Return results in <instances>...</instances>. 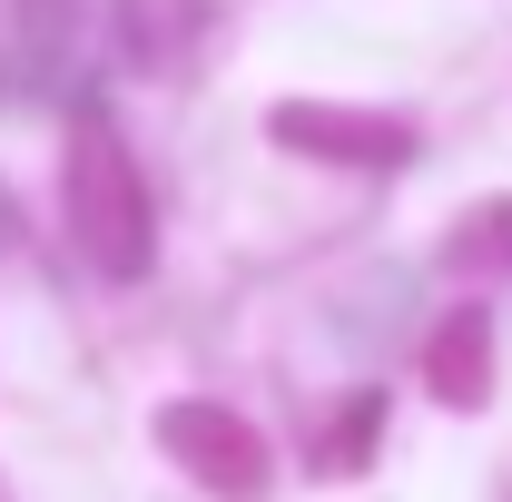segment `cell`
<instances>
[{
  "instance_id": "7a4b0ae2",
  "label": "cell",
  "mask_w": 512,
  "mask_h": 502,
  "mask_svg": "<svg viewBox=\"0 0 512 502\" xmlns=\"http://www.w3.org/2000/svg\"><path fill=\"white\" fill-rule=\"evenodd\" d=\"M158 443H168V463L197 473L207 493H227V502L266 493V443H256V424L227 414V404H207V394L168 404V414H158Z\"/></svg>"
},
{
  "instance_id": "3957f363",
  "label": "cell",
  "mask_w": 512,
  "mask_h": 502,
  "mask_svg": "<svg viewBox=\"0 0 512 502\" xmlns=\"http://www.w3.org/2000/svg\"><path fill=\"white\" fill-rule=\"evenodd\" d=\"M79 79H89V10L79 0H20L0 89L10 99H79Z\"/></svg>"
},
{
  "instance_id": "9c48e42d",
  "label": "cell",
  "mask_w": 512,
  "mask_h": 502,
  "mask_svg": "<svg viewBox=\"0 0 512 502\" xmlns=\"http://www.w3.org/2000/svg\"><path fill=\"white\" fill-rule=\"evenodd\" d=\"M0 502H10V493H0Z\"/></svg>"
},
{
  "instance_id": "8992f818",
  "label": "cell",
  "mask_w": 512,
  "mask_h": 502,
  "mask_svg": "<svg viewBox=\"0 0 512 502\" xmlns=\"http://www.w3.org/2000/svg\"><path fill=\"white\" fill-rule=\"evenodd\" d=\"M188 30H197V0H128V60L168 69L188 50Z\"/></svg>"
},
{
  "instance_id": "277c9868",
  "label": "cell",
  "mask_w": 512,
  "mask_h": 502,
  "mask_svg": "<svg viewBox=\"0 0 512 502\" xmlns=\"http://www.w3.org/2000/svg\"><path fill=\"white\" fill-rule=\"evenodd\" d=\"M276 138L296 158H345V168H404L414 158V119L394 109H325V99H286Z\"/></svg>"
},
{
  "instance_id": "ba28073f",
  "label": "cell",
  "mask_w": 512,
  "mask_h": 502,
  "mask_svg": "<svg viewBox=\"0 0 512 502\" xmlns=\"http://www.w3.org/2000/svg\"><path fill=\"white\" fill-rule=\"evenodd\" d=\"M463 247H493V256H503V266H512V207H503V217H483V227H473Z\"/></svg>"
},
{
  "instance_id": "6da1fadb",
  "label": "cell",
  "mask_w": 512,
  "mask_h": 502,
  "mask_svg": "<svg viewBox=\"0 0 512 502\" xmlns=\"http://www.w3.org/2000/svg\"><path fill=\"white\" fill-rule=\"evenodd\" d=\"M60 197H69V247L89 256L109 286H138L158 266V207H148V178H138V158H128L109 109H79L69 119Z\"/></svg>"
},
{
  "instance_id": "52a82bcc",
  "label": "cell",
  "mask_w": 512,
  "mask_h": 502,
  "mask_svg": "<svg viewBox=\"0 0 512 502\" xmlns=\"http://www.w3.org/2000/svg\"><path fill=\"white\" fill-rule=\"evenodd\" d=\"M375 424H384V404H375V394H355V414H345V443H335V434L316 443V473H365V453H375L365 434H375Z\"/></svg>"
},
{
  "instance_id": "5b68a950",
  "label": "cell",
  "mask_w": 512,
  "mask_h": 502,
  "mask_svg": "<svg viewBox=\"0 0 512 502\" xmlns=\"http://www.w3.org/2000/svg\"><path fill=\"white\" fill-rule=\"evenodd\" d=\"M424 384L444 394L453 414H473L483 394H493V315H444V335H434V355H424Z\"/></svg>"
}]
</instances>
